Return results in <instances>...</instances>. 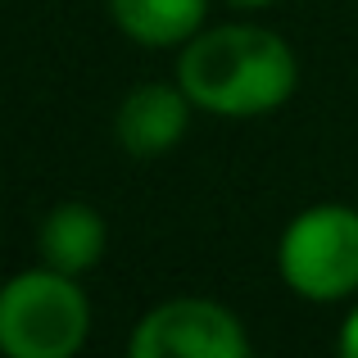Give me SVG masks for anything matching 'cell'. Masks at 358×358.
Here are the masks:
<instances>
[{
  "label": "cell",
  "mask_w": 358,
  "mask_h": 358,
  "mask_svg": "<svg viewBox=\"0 0 358 358\" xmlns=\"http://www.w3.org/2000/svg\"><path fill=\"white\" fill-rule=\"evenodd\" d=\"M91 304L78 277L59 268H27L0 286V354L69 358L87 345Z\"/></svg>",
  "instance_id": "cell-2"
},
{
  "label": "cell",
  "mask_w": 358,
  "mask_h": 358,
  "mask_svg": "<svg viewBox=\"0 0 358 358\" xmlns=\"http://www.w3.org/2000/svg\"><path fill=\"white\" fill-rule=\"evenodd\" d=\"M177 82L195 109L222 118H259L281 109L299 87L295 50L268 27L231 23L209 27L186 41Z\"/></svg>",
  "instance_id": "cell-1"
},
{
  "label": "cell",
  "mask_w": 358,
  "mask_h": 358,
  "mask_svg": "<svg viewBox=\"0 0 358 358\" xmlns=\"http://www.w3.org/2000/svg\"><path fill=\"white\" fill-rule=\"evenodd\" d=\"M131 358H245L250 336L231 308L213 299H168L150 308L127 341Z\"/></svg>",
  "instance_id": "cell-4"
},
{
  "label": "cell",
  "mask_w": 358,
  "mask_h": 358,
  "mask_svg": "<svg viewBox=\"0 0 358 358\" xmlns=\"http://www.w3.org/2000/svg\"><path fill=\"white\" fill-rule=\"evenodd\" d=\"M277 268L295 295L313 304L358 290V209L350 204H313L304 209L277 245Z\"/></svg>",
  "instance_id": "cell-3"
},
{
  "label": "cell",
  "mask_w": 358,
  "mask_h": 358,
  "mask_svg": "<svg viewBox=\"0 0 358 358\" xmlns=\"http://www.w3.org/2000/svg\"><path fill=\"white\" fill-rule=\"evenodd\" d=\"M186 122H191V96L168 82H141L136 91H127V100L118 105L114 131L118 145L136 159H159L182 141Z\"/></svg>",
  "instance_id": "cell-5"
},
{
  "label": "cell",
  "mask_w": 358,
  "mask_h": 358,
  "mask_svg": "<svg viewBox=\"0 0 358 358\" xmlns=\"http://www.w3.org/2000/svg\"><path fill=\"white\" fill-rule=\"evenodd\" d=\"M209 0H109V14L136 45H182L200 32Z\"/></svg>",
  "instance_id": "cell-7"
},
{
  "label": "cell",
  "mask_w": 358,
  "mask_h": 358,
  "mask_svg": "<svg viewBox=\"0 0 358 358\" xmlns=\"http://www.w3.org/2000/svg\"><path fill=\"white\" fill-rule=\"evenodd\" d=\"M109 227L91 204L82 200H64L45 213L41 231H36V250H41L45 268H59L69 277H82L87 268H96L105 259Z\"/></svg>",
  "instance_id": "cell-6"
},
{
  "label": "cell",
  "mask_w": 358,
  "mask_h": 358,
  "mask_svg": "<svg viewBox=\"0 0 358 358\" xmlns=\"http://www.w3.org/2000/svg\"><path fill=\"white\" fill-rule=\"evenodd\" d=\"M231 5H245V9H263V5H277V0H231Z\"/></svg>",
  "instance_id": "cell-9"
},
{
  "label": "cell",
  "mask_w": 358,
  "mask_h": 358,
  "mask_svg": "<svg viewBox=\"0 0 358 358\" xmlns=\"http://www.w3.org/2000/svg\"><path fill=\"white\" fill-rule=\"evenodd\" d=\"M341 354L345 358H358V308L345 317V327H341Z\"/></svg>",
  "instance_id": "cell-8"
}]
</instances>
